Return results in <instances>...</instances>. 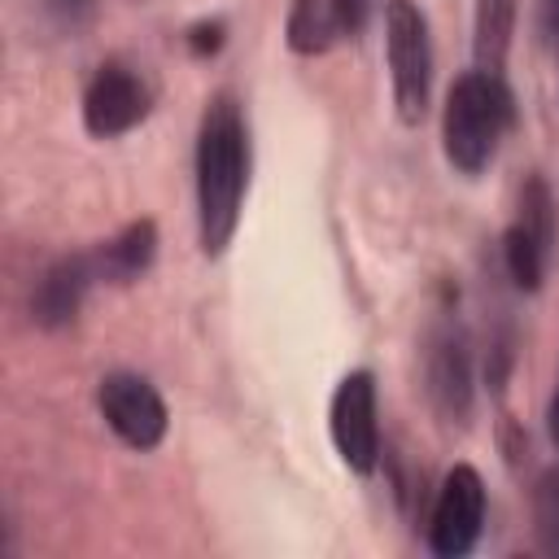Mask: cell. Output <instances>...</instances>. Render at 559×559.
Wrapping results in <instances>:
<instances>
[{
	"mask_svg": "<svg viewBox=\"0 0 559 559\" xmlns=\"http://www.w3.org/2000/svg\"><path fill=\"white\" fill-rule=\"evenodd\" d=\"M153 100L157 87L144 74V66L127 57H105L83 87V127L96 140H118L153 114Z\"/></svg>",
	"mask_w": 559,
	"mask_h": 559,
	"instance_id": "obj_6",
	"label": "cell"
},
{
	"mask_svg": "<svg viewBox=\"0 0 559 559\" xmlns=\"http://www.w3.org/2000/svg\"><path fill=\"white\" fill-rule=\"evenodd\" d=\"M227 44V22L223 17H201V22H192L188 31H183V48L192 52V57H214L218 48Z\"/></svg>",
	"mask_w": 559,
	"mask_h": 559,
	"instance_id": "obj_16",
	"label": "cell"
},
{
	"mask_svg": "<svg viewBox=\"0 0 559 559\" xmlns=\"http://www.w3.org/2000/svg\"><path fill=\"white\" fill-rule=\"evenodd\" d=\"M96 411L105 419V428L127 445V450H157L166 441L170 428V411L166 397L157 393V384L140 371H109L96 384Z\"/></svg>",
	"mask_w": 559,
	"mask_h": 559,
	"instance_id": "obj_9",
	"label": "cell"
},
{
	"mask_svg": "<svg viewBox=\"0 0 559 559\" xmlns=\"http://www.w3.org/2000/svg\"><path fill=\"white\" fill-rule=\"evenodd\" d=\"M559 236V210L555 192L542 175H524L515 192V214L502 227V271L520 293H537L546 284L550 258Z\"/></svg>",
	"mask_w": 559,
	"mask_h": 559,
	"instance_id": "obj_5",
	"label": "cell"
},
{
	"mask_svg": "<svg viewBox=\"0 0 559 559\" xmlns=\"http://www.w3.org/2000/svg\"><path fill=\"white\" fill-rule=\"evenodd\" d=\"M528 507H533V537H537V546L559 559V467L537 476Z\"/></svg>",
	"mask_w": 559,
	"mask_h": 559,
	"instance_id": "obj_14",
	"label": "cell"
},
{
	"mask_svg": "<svg viewBox=\"0 0 559 559\" xmlns=\"http://www.w3.org/2000/svg\"><path fill=\"white\" fill-rule=\"evenodd\" d=\"M249 122L231 92H214L197 122V245L205 258H223L236 240L249 197Z\"/></svg>",
	"mask_w": 559,
	"mask_h": 559,
	"instance_id": "obj_1",
	"label": "cell"
},
{
	"mask_svg": "<svg viewBox=\"0 0 559 559\" xmlns=\"http://www.w3.org/2000/svg\"><path fill=\"white\" fill-rule=\"evenodd\" d=\"M332 450L354 476H371L380 467V393L367 367H354L336 380L328 402Z\"/></svg>",
	"mask_w": 559,
	"mask_h": 559,
	"instance_id": "obj_7",
	"label": "cell"
},
{
	"mask_svg": "<svg viewBox=\"0 0 559 559\" xmlns=\"http://www.w3.org/2000/svg\"><path fill=\"white\" fill-rule=\"evenodd\" d=\"M336 39H345L341 13L332 0H293L288 22H284V44L297 57H323Z\"/></svg>",
	"mask_w": 559,
	"mask_h": 559,
	"instance_id": "obj_12",
	"label": "cell"
},
{
	"mask_svg": "<svg viewBox=\"0 0 559 559\" xmlns=\"http://www.w3.org/2000/svg\"><path fill=\"white\" fill-rule=\"evenodd\" d=\"M96 284H100V271H96L92 249H74V253L52 258L31 288V323L44 332L70 328Z\"/></svg>",
	"mask_w": 559,
	"mask_h": 559,
	"instance_id": "obj_10",
	"label": "cell"
},
{
	"mask_svg": "<svg viewBox=\"0 0 559 559\" xmlns=\"http://www.w3.org/2000/svg\"><path fill=\"white\" fill-rule=\"evenodd\" d=\"M485 511H489V493H485V480L472 463H454L437 493H432V507H428V550L437 559H463L476 550L480 533H485Z\"/></svg>",
	"mask_w": 559,
	"mask_h": 559,
	"instance_id": "obj_8",
	"label": "cell"
},
{
	"mask_svg": "<svg viewBox=\"0 0 559 559\" xmlns=\"http://www.w3.org/2000/svg\"><path fill=\"white\" fill-rule=\"evenodd\" d=\"M515 13L520 0H476L472 9V52L480 70L502 74L507 52H511V35H515Z\"/></svg>",
	"mask_w": 559,
	"mask_h": 559,
	"instance_id": "obj_13",
	"label": "cell"
},
{
	"mask_svg": "<svg viewBox=\"0 0 559 559\" xmlns=\"http://www.w3.org/2000/svg\"><path fill=\"white\" fill-rule=\"evenodd\" d=\"M546 432H550V441H555V450H559V389H555L550 402H546Z\"/></svg>",
	"mask_w": 559,
	"mask_h": 559,
	"instance_id": "obj_19",
	"label": "cell"
},
{
	"mask_svg": "<svg viewBox=\"0 0 559 559\" xmlns=\"http://www.w3.org/2000/svg\"><path fill=\"white\" fill-rule=\"evenodd\" d=\"M424 397L445 428H467L476 406L472 336L454 306H441L424 332Z\"/></svg>",
	"mask_w": 559,
	"mask_h": 559,
	"instance_id": "obj_4",
	"label": "cell"
},
{
	"mask_svg": "<svg viewBox=\"0 0 559 559\" xmlns=\"http://www.w3.org/2000/svg\"><path fill=\"white\" fill-rule=\"evenodd\" d=\"M332 4H336V13H341L345 39L362 35V26H367V17H371V9H376V0H332Z\"/></svg>",
	"mask_w": 559,
	"mask_h": 559,
	"instance_id": "obj_17",
	"label": "cell"
},
{
	"mask_svg": "<svg viewBox=\"0 0 559 559\" xmlns=\"http://www.w3.org/2000/svg\"><path fill=\"white\" fill-rule=\"evenodd\" d=\"M511 127H515V96L502 74L472 66L450 83L441 109V153L459 175L467 179L485 175Z\"/></svg>",
	"mask_w": 559,
	"mask_h": 559,
	"instance_id": "obj_2",
	"label": "cell"
},
{
	"mask_svg": "<svg viewBox=\"0 0 559 559\" xmlns=\"http://www.w3.org/2000/svg\"><path fill=\"white\" fill-rule=\"evenodd\" d=\"M92 258H96L100 284H114V288L135 284L157 258V223L153 218H135V223L118 227L109 240L92 245Z\"/></svg>",
	"mask_w": 559,
	"mask_h": 559,
	"instance_id": "obj_11",
	"label": "cell"
},
{
	"mask_svg": "<svg viewBox=\"0 0 559 559\" xmlns=\"http://www.w3.org/2000/svg\"><path fill=\"white\" fill-rule=\"evenodd\" d=\"M537 31L546 44H559V0H537Z\"/></svg>",
	"mask_w": 559,
	"mask_h": 559,
	"instance_id": "obj_18",
	"label": "cell"
},
{
	"mask_svg": "<svg viewBox=\"0 0 559 559\" xmlns=\"http://www.w3.org/2000/svg\"><path fill=\"white\" fill-rule=\"evenodd\" d=\"M384 61H389V92L397 122L419 127L432 105V35L415 0L384 4Z\"/></svg>",
	"mask_w": 559,
	"mask_h": 559,
	"instance_id": "obj_3",
	"label": "cell"
},
{
	"mask_svg": "<svg viewBox=\"0 0 559 559\" xmlns=\"http://www.w3.org/2000/svg\"><path fill=\"white\" fill-rule=\"evenodd\" d=\"M39 9H44V17H48L57 31L79 35V31H87V26L96 22L100 0H39Z\"/></svg>",
	"mask_w": 559,
	"mask_h": 559,
	"instance_id": "obj_15",
	"label": "cell"
}]
</instances>
